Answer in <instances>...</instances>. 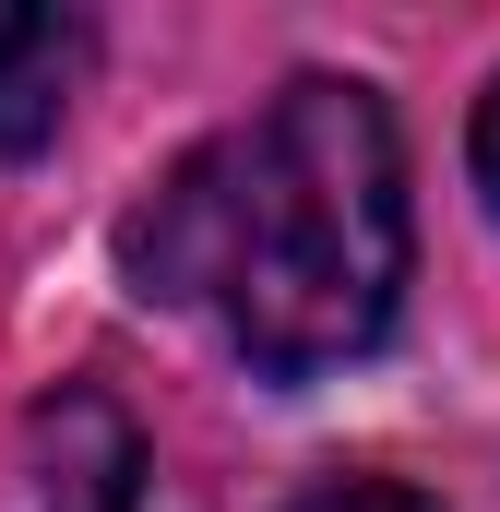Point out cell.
I'll use <instances>...</instances> for the list:
<instances>
[{
    "label": "cell",
    "instance_id": "cell-3",
    "mask_svg": "<svg viewBox=\"0 0 500 512\" xmlns=\"http://www.w3.org/2000/svg\"><path fill=\"white\" fill-rule=\"evenodd\" d=\"M286 512H441V501H417L405 477H322V489H298Z\"/></svg>",
    "mask_w": 500,
    "mask_h": 512
},
{
    "label": "cell",
    "instance_id": "cell-4",
    "mask_svg": "<svg viewBox=\"0 0 500 512\" xmlns=\"http://www.w3.org/2000/svg\"><path fill=\"white\" fill-rule=\"evenodd\" d=\"M477 191H489V215H500V84L477 96Z\"/></svg>",
    "mask_w": 500,
    "mask_h": 512
},
{
    "label": "cell",
    "instance_id": "cell-1",
    "mask_svg": "<svg viewBox=\"0 0 500 512\" xmlns=\"http://www.w3.org/2000/svg\"><path fill=\"white\" fill-rule=\"evenodd\" d=\"M131 274L274 382L370 358L405 298V143L381 96L298 72L239 131L191 143L131 215Z\"/></svg>",
    "mask_w": 500,
    "mask_h": 512
},
{
    "label": "cell",
    "instance_id": "cell-2",
    "mask_svg": "<svg viewBox=\"0 0 500 512\" xmlns=\"http://www.w3.org/2000/svg\"><path fill=\"white\" fill-rule=\"evenodd\" d=\"M84 72H96V24H84V12L0 0V155L60 143L72 96H84Z\"/></svg>",
    "mask_w": 500,
    "mask_h": 512
}]
</instances>
